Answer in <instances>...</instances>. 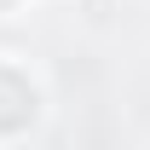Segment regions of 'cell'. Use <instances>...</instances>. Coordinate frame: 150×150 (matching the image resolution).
I'll return each instance as SVG.
<instances>
[{
	"label": "cell",
	"instance_id": "cell-1",
	"mask_svg": "<svg viewBox=\"0 0 150 150\" xmlns=\"http://www.w3.org/2000/svg\"><path fill=\"white\" fill-rule=\"evenodd\" d=\"M6 6H12V0H0V12H6Z\"/></svg>",
	"mask_w": 150,
	"mask_h": 150
}]
</instances>
